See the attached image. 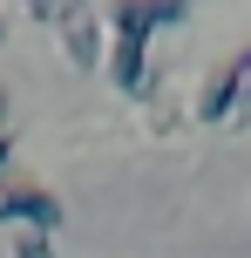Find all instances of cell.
<instances>
[{"mask_svg": "<svg viewBox=\"0 0 251 258\" xmlns=\"http://www.w3.org/2000/svg\"><path fill=\"white\" fill-rule=\"evenodd\" d=\"M238 102H244V61H231V68H217V75L197 89V122H224V116H238Z\"/></svg>", "mask_w": 251, "mask_h": 258, "instance_id": "obj_3", "label": "cell"}, {"mask_svg": "<svg viewBox=\"0 0 251 258\" xmlns=\"http://www.w3.org/2000/svg\"><path fill=\"white\" fill-rule=\"evenodd\" d=\"M81 7H89V0H68V21H75V14H81Z\"/></svg>", "mask_w": 251, "mask_h": 258, "instance_id": "obj_9", "label": "cell"}, {"mask_svg": "<svg viewBox=\"0 0 251 258\" xmlns=\"http://www.w3.org/2000/svg\"><path fill=\"white\" fill-rule=\"evenodd\" d=\"M34 7V21H54V27H68V0H27Z\"/></svg>", "mask_w": 251, "mask_h": 258, "instance_id": "obj_7", "label": "cell"}, {"mask_svg": "<svg viewBox=\"0 0 251 258\" xmlns=\"http://www.w3.org/2000/svg\"><path fill=\"white\" fill-rule=\"evenodd\" d=\"M0 116H7V89H0Z\"/></svg>", "mask_w": 251, "mask_h": 258, "instance_id": "obj_10", "label": "cell"}, {"mask_svg": "<svg viewBox=\"0 0 251 258\" xmlns=\"http://www.w3.org/2000/svg\"><path fill=\"white\" fill-rule=\"evenodd\" d=\"M190 14V0H143V21H149V34H156V27H177Z\"/></svg>", "mask_w": 251, "mask_h": 258, "instance_id": "obj_5", "label": "cell"}, {"mask_svg": "<svg viewBox=\"0 0 251 258\" xmlns=\"http://www.w3.org/2000/svg\"><path fill=\"white\" fill-rule=\"evenodd\" d=\"M7 163H14V136L0 129V170H7Z\"/></svg>", "mask_w": 251, "mask_h": 258, "instance_id": "obj_8", "label": "cell"}, {"mask_svg": "<svg viewBox=\"0 0 251 258\" xmlns=\"http://www.w3.org/2000/svg\"><path fill=\"white\" fill-rule=\"evenodd\" d=\"M0 41H7V21H0Z\"/></svg>", "mask_w": 251, "mask_h": 258, "instance_id": "obj_11", "label": "cell"}, {"mask_svg": "<svg viewBox=\"0 0 251 258\" xmlns=\"http://www.w3.org/2000/svg\"><path fill=\"white\" fill-rule=\"evenodd\" d=\"M0 224H21V231H48L61 224V197L41 190V183H0Z\"/></svg>", "mask_w": 251, "mask_h": 258, "instance_id": "obj_1", "label": "cell"}, {"mask_svg": "<svg viewBox=\"0 0 251 258\" xmlns=\"http://www.w3.org/2000/svg\"><path fill=\"white\" fill-rule=\"evenodd\" d=\"M102 68L116 75V89H129V95H149V89H156V82H149V41H122V34H109Z\"/></svg>", "mask_w": 251, "mask_h": 258, "instance_id": "obj_2", "label": "cell"}, {"mask_svg": "<svg viewBox=\"0 0 251 258\" xmlns=\"http://www.w3.org/2000/svg\"><path fill=\"white\" fill-rule=\"evenodd\" d=\"M14 258H54L48 231H14Z\"/></svg>", "mask_w": 251, "mask_h": 258, "instance_id": "obj_6", "label": "cell"}, {"mask_svg": "<svg viewBox=\"0 0 251 258\" xmlns=\"http://www.w3.org/2000/svg\"><path fill=\"white\" fill-rule=\"evenodd\" d=\"M61 48H68V61H75V68H95V61L109 54V41H102V27H95L89 14H75V21L61 27Z\"/></svg>", "mask_w": 251, "mask_h": 258, "instance_id": "obj_4", "label": "cell"}]
</instances>
